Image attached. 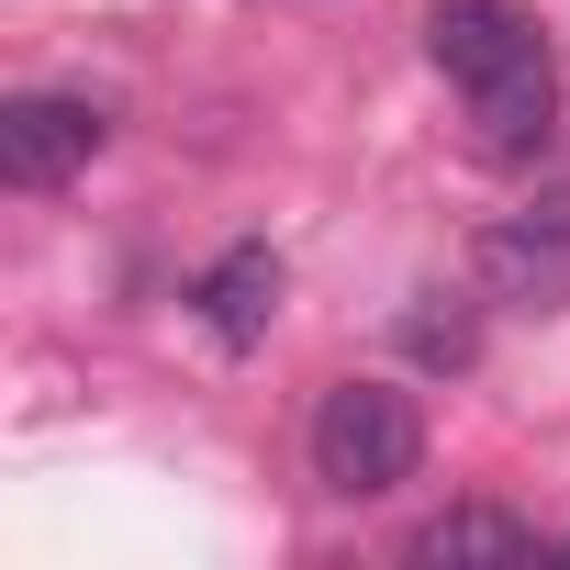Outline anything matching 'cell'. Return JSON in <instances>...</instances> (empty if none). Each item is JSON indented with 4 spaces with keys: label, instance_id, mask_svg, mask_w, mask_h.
Masks as SVG:
<instances>
[{
    "label": "cell",
    "instance_id": "cell-1",
    "mask_svg": "<svg viewBox=\"0 0 570 570\" xmlns=\"http://www.w3.org/2000/svg\"><path fill=\"white\" fill-rule=\"evenodd\" d=\"M425 470V414L403 381H336L314 403V481L336 503H381Z\"/></svg>",
    "mask_w": 570,
    "mask_h": 570
},
{
    "label": "cell",
    "instance_id": "cell-2",
    "mask_svg": "<svg viewBox=\"0 0 570 570\" xmlns=\"http://www.w3.org/2000/svg\"><path fill=\"white\" fill-rule=\"evenodd\" d=\"M470 268H481V292L514 303V314H570V190H537L525 213H492Z\"/></svg>",
    "mask_w": 570,
    "mask_h": 570
},
{
    "label": "cell",
    "instance_id": "cell-3",
    "mask_svg": "<svg viewBox=\"0 0 570 570\" xmlns=\"http://www.w3.org/2000/svg\"><path fill=\"white\" fill-rule=\"evenodd\" d=\"M101 146H112V112L79 101V90H12V101H0V179H12V190H57Z\"/></svg>",
    "mask_w": 570,
    "mask_h": 570
},
{
    "label": "cell",
    "instance_id": "cell-4",
    "mask_svg": "<svg viewBox=\"0 0 570 570\" xmlns=\"http://www.w3.org/2000/svg\"><path fill=\"white\" fill-rule=\"evenodd\" d=\"M425 57L459 90H481V79L548 57V23H537V0H436V12H425Z\"/></svg>",
    "mask_w": 570,
    "mask_h": 570
},
{
    "label": "cell",
    "instance_id": "cell-5",
    "mask_svg": "<svg viewBox=\"0 0 570 570\" xmlns=\"http://www.w3.org/2000/svg\"><path fill=\"white\" fill-rule=\"evenodd\" d=\"M548 135H559V57H525V68L470 90V157L481 168H537Z\"/></svg>",
    "mask_w": 570,
    "mask_h": 570
},
{
    "label": "cell",
    "instance_id": "cell-6",
    "mask_svg": "<svg viewBox=\"0 0 570 570\" xmlns=\"http://www.w3.org/2000/svg\"><path fill=\"white\" fill-rule=\"evenodd\" d=\"M190 303H202V325L224 336V347H257L268 325H279V257L246 235V246H224L202 279H190Z\"/></svg>",
    "mask_w": 570,
    "mask_h": 570
},
{
    "label": "cell",
    "instance_id": "cell-7",
    "mask_svg": "<svg viewBox=\"0 0 570 570\" xmlns=\"http://www.w3.org/2000/svg\"><path fill=\"white\" fill-rule=\"evenodd\" d=\"M525 548H548V537L525 514H503V503H448V514H425L403 537V559H525Z\"/></svg>",
    "mask_w": 570,
    "mask_h": 570
},
{
    "label": "cell",
    "instance_id": "cell-8",
    "mask_svg": "<svg viewBox=\"0 0 570 570\" xmlns=\"http://www.w3.org/2000/svg\"><path fill=\"white\" fill-rule=\"evenodd\" d=\"M403 347H414V358H425V370H470V358H481V325H470V314H459V303H448V314H436V292H425V303H414V314H403Z\"/></svg>",
    "mask_w": 570,
    "mask_h": 570
}]
</instances>
